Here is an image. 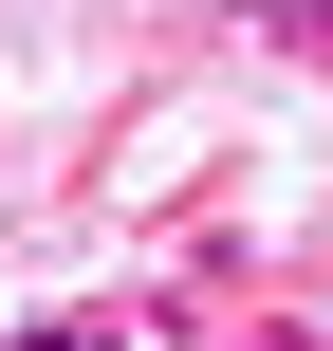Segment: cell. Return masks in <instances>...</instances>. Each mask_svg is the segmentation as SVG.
I'll list each match as a JSON object with an SVG mask.
<instances>
[{"mask_svg":"<svg viewBox=\"0 0 333 351\" xmlns=\"http://www.w3.org/2000/svg\"><path fill=\"white\" fill-rule=\"evenodd\" d=\"M19 351H93V333H74V315H56V333H19Z\"/></svg>","mask_w":333,"mask_h":351,"instance_id":"obj_1","label":"cell"}]
</instances>
